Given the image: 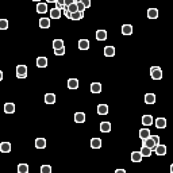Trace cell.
I'll return each mask as SVG.
<instances>
[{"label":"cell","instance_id":"obj_1","mask_svg":"<svg viewBox=\"0 0 173 173\" xmlns=\"http://www.w3.org/2000/svg\"><path fill=\"white\" fill-rule=\"evenodd\" d=\"M150 76L153 80H161L162 79V69L158 65H154L150 68Z\"/></svg>","mask_w":173,"mask_h":173},{"label":"cell","instance_id":"obj_2","mask_svg":"<svg viewBox=\"0 0 173 173\" xmlns=\"http://www.w3.org/2000/svg\"><path fill=\"white\" fill-rule=\"evenodd\" d=\"M16 77L18 79H26L27 77V66L26 65H18L16 66Z\"/></svg>","mask_w":173,"mask_h":173},{"label":"cell","instance_id":"obj_3","mask_svg":"<svg viewBox=\"0 0 173 173\" xmlns=\"http://www.w3.org/2000/svg\"><path fill=\"white\" fill-rule=\"evenodd\" d=\"M143 146H146V148H149V149H151V150H156V148H157V145H156V142L153 141V138H148V139H145L143 141Z\"/></svg>","mask_w":173,"mask_h":173},{"label":"cell","instance_id":"obj_4","mask_svg":"<svg viewBox=\"0 0 173 173\" xmlns=\"http://www.w3.org/2000/svg\"><path fill=\"white\" fill-rule=\"evenodd\" d=\"M167 119L165 118H157L156 119V127L157 128H160V130H162V128H165L167 127Z\"/></svg>","mask_w":173,"mask_h":173},{"label":"cell","instance_id":"obj_5","mask_svg":"<svg viewBox=\"0 0 173 173\" xmlns=\"http://www.w3.org/2000/svg\"><path fill=\"white\" fill-rule=\"evenodd\" d=\"M0 151H1V153H10L11 151V143L10 142H7V141L1 142V143H0Z\"/></svg>","mask_w":173,"mask_h":173},{"label":"cell","instance_id":"obj_6","mask_svg":"<svg viewBox=\"0 0 173 173\" xmlns=\"http://www.w3.org/2000/svg\"><path fill=\"white\" fill-rule=\"evenodd\" d=\"M150 137H151L150 130H148V128H141L139 130V138H141L142 141H145V139H148Z\"/></svg>","mask_w":173,"mask_h":173},{"label":"cell","instance_id":"obj_7","mask_svg":"<svg viewBox=\"0 0 173 173\" xmlns=\"http://www.w3.org/2000/svg\"><path fill=\"white\" fill-rule=\"evenodd\" d=\"M108 34H107L106 30H97L96 31V39L97 41H106Z\"/></svg>","mask_w":173,"mask_h":173},{"label":"cell","instance_id":"obj_8","mask_svg":"<svg viewBox=\"0 0 173 173\" xmlns=\"http://www.w3.org/2000/svg\"><path fill=\"white\" fill-rule=\"evenodd\" d=\"M74 122L84 123L85 122V114H84V112H76V114H74Z\"/></svg>","mask_w":173,"mask_h":173},{"label":"cell","instance_id":"obj_9","mask_svg":"<svg viewBox=\"0 0 173 173\" xmlns=\"http://www.w3.org/2000/svg\"><path fill=\"white\" fill-rule=\"evenodd\" d=\"M91 148L100 149L102 148V139H100V138H92V139H91Z\"/></svg>","mask_w":173,"mask_h":173},{"label":"cell","instance_id":"obj_10","mask_svg":"<svg viewBox=\"0 0 173 173\" xmlns=\"http://www.w3.org/2000/svg\"><path fill=\"white\" fill-rule=\"evenodd\" d=\"M79 49L80 50H88L89 49V41L88 39H80L79 41Z\"/></svg>","mask_w":173,"mask_h":173},{"label":"cell","instance_id":"obj_11","mask_svg":"<svg viewBox=\"0 0 173 173\" xmlns=\"http://www.w3.org/2000/svg\"><path fill=\"white\" fill-rule=\"evenodd\" d=\"M104 56L106 57H114L115 56V48L114 46H106L104 48Z\"/></svg>","mask_w":173,"mask_h":173},{"label":"cell","instance_id":"obj_12","mask_svg":"<svg viewBox=\"0 0 173 173\" xmlns=\"http://www.w3.org/2000/svg\"><path fill=\"white\" fill-rule=\"evenodd\" d=\"M68 88L69 89H77L79 88V80L77 79H69L68 80Z\"/></svg>","mask_w":173,"mask_h":173},{"label":"cell","instance_id":"obj_13","mask_svg":"<svg viewBox=\"0 0 173 173\" xmlns=\"http://www.w3.org/2000/svg\"><path fill=\"white\" fill-rule=\"evenodd\" d=\"M145 103L146 104H154L156 103V95L154 93H146L145 95Z\"/></svg>","mask_w":173,"mask_h":173},{"label":"cell","instance_id":"obj_14","mask_svg":"<svg viewBox=\"0 0 173 173\" xmlns=\"http://www.w3.org/2000/svg\"><path fill=\"white\" fill-rule=\"evenodd\" d=\"M4 112L6 114H14L15 112V104L14 103H6L4 104Z\"/></svg>","mask_w":173,"mask_h":173},{"label":"cell","instance_id":"obj_15","mask_svg":"<svg viewBox=\"0 0 173 173\" xmlns=\"http://www.w3.org/2000/svg\"><path fill=\"white\" fill-rule=\"evenodd\" d=\"M97 114L99 115H107L108 114V106L107 104H99L97 106Z\"/></svg>","mask_w":173,"mask_h":173},{"label":"cell","instance_id":"obj_16","mask_svg":"<svg viewBox=\"0 0 173 173\" xmlns=\"http://www.w3.org/2000/svg\"><path fill=\"white\" fill-rule=\"evenodd\" d=\"M48 4L46 3H38L37 4V12L38 14H46L48 12Z\"/></svg>","mask_w":173,"mask_h":173},{"label":"cell","instance_id":"obj_17","mask_svg":"<svg viewBox=\"0 0 173 173\" xmlns=\"http://www.w3.org/2000/svg\"><path fill=\"white\" fill-rule=\"evenodd\" d=\"M156 154L157 156H165L167 154V146L165 145H157V148H156Z\"/></svg>","mask_w":173,"mask_h":173},{"label":"cell","instance_id":"obj_18","mask_svg":"<svg viewBox=\"0 0 173 173\" xmlns=\"http://www.w3.org/2000/svg\"><path fill=\"white\" fill-rule=\"evenodd\" d=\"M122 34L123 35H131L133 34V26L131 25H123L122 26Z\"/></svg>","mask_w":173,"mask_h":173},{"label":"cell","instance_id":"obj_19","mask_svg":"<svg viewBox=\"0 0 173 173\" xmlns=\"http://www.w3.org/2000/svg\"><path fill=\"white\" fill-rule=\"evenodd\" d=\"M35 148L37 149H45L46 148V139L45 138H37L35 139Z\"/></svg>","mask_w":173,"mask_h":173},{"label":"cell","instance_id":"obj_20","mask_svg":"<svg viewBox=\"0 0 173 173\" xmlns=\"http://www.w3.org/2000/svg\"><path fill=\"white\" fill-rule=\"evenodd\" d=\"M142 154H141V151H133L131 153V161L133 162H141L142 161Z\"/></svg>","mask_w":173,"mask_h":173},{"label":"cell","instance_id":"obj_21","mask_svg":"<svg viewBox=\"0 0 173 173\" xmlns=\"http://www.w3.org/2000/svg\"><path fill=\"white\" fill-rule=\"evenodd\" d=\"M64 48H65V43L62 39H54V41H53V49H54V50L64 49Z\"/></svg>","mask_w":173,"mask_h":173},{"label":"cell","instance_id":"obj_22","mask_svg":"<svg viewBox=\"0 0 173 173\" xmlns=\"http://www.w3.org/2000/svg\"><path fill=\"white\" fill-rule=\"evenodd\" d=\"M148 18L149 19H157L158 18V10L157 8H149L148 10Z\"/></svg>","mask_w":173,"mask_h":173},{"label":"cell","instance_id":"obj_23","mask_svg":"<svg viewBox=\"0 0 173 173\" xmlns=\"http://www.w3.org/2000/svg\"><path fill=\"white\" fill-rule=\"evenodd\" d=\"M37 66L38 68H46L48 66V58L46 57H38L37 58Z\"/></svg>","mask_w":173,"mask_h":173},{"label":"cell","instance_id":"obj_24","mask_svg":"<svg viewBox=\"0 0 173 173\" xmlns=\"http://www.w3.org/2000/svg\"><path fill=\"white\" fill-rule=\"evenodd\" d=\"M91 92L92 93H100L102 92V84L100 83H92L91 84Z\"/></svg>","mask_w":173,"mask_h":173},{"label":"cell","instance_id":"obj_25","mask_svg":"<svg viewBox=\"0 0 173 173\" xmlns=\"http://www.w3.org/2000/svg\"><path fill=\"white\" fill-rule=\"evenodd\" d=\"M45 103L46 104H54L56 103V95L54 93H46L45 95Z\"/></svg>","mask_w":173,"mask_h":173},{"label":"cell","instance_id":"obj_26","mask_svg":"<svg viewBox=\"0 0 173 173\" xmlns=\"http://www.w3.org/2000/svg\"><path fill=\"white\" fill-rule=\"evenodd\" d=\"M100 131L102 133H110L111 131V123L110 122H102L100 123Z\"/></svg>","mask_w":173,"mask_h":173},{"label":"cell","instance_id":"obj_27","mask_svg":"<svg viewBox=\"0 0 173 173\" xmlns=\"http://www.w3.org/2000/svg\"><path fill=\"white\" fill-rule=\"evenodd\" d=\"M39 27H41V29H49V27H50V19H49V18H42V19H39Z\"/></svg>","mask_w":173,"mask_h":173},{"label":"cell","instance_id":"obj_28","mask_svg":"<svg viewBox=\"0 0 173 173\" xmlns=\"http://www.w3.org/2000/svg\"><path fill=\"white\" fill-rule=\"evenodd\" d=\"M62 15V11L57 10V8H53V10H50V18L51 19H60Z\"/></svg>","mask_w":173,"mask_h":173},{"label":"cell","instance_id":"obj_29","mask_svg":"<svg viewBox=\"0 0 173 173\" xmlns=\"http://www.w3.org/2000/svg\"><path fill=\"white\" fill-rule=\"evenodd\" d=\"M142 123H143V126H151L153 125V116L151 115H143L142 116Z\"/></svg>","mask_w":173,"mask_h":173},{"label":"cell","instance_id":"obj_30","mask_svg":"<svg viewBox=\"0 0 173 173\" xmlns=\"http://www.w3.org/2000/svg\"><path fill=\"white\" fill-rule=\"evenodd\" d=\"M151 149L146 148V146H142L141 148V154H142V157H150L151 156Z\"/></svg>","mask_w":173,"mask_h":173},{"label":"cell","instance_id":"obj_31","mask_svg":"<svg viewBox=\"0 0 173 173\" xmlns=\"http://www.w3.org/2000/svg\"><path fill=\"white\" fill-rule=\"evenodd\" d=\"M18 173H29V165L27 164H19L18 165Z\"/></svg>","mask_w":173,"mask_h":173},{"label":"cell","instance_id":"obj_32","mask_svg":"<svg viewBox=\"0 0 173 173\" xmlns=\"http://www.w3.org/2000/svg\"><path fill=\"white\" fill-rule=\"evenodd\" d=\"M83 18H84V12H80V11H77V12L72 14V18H71V19H72V20H80V19H83Z\"/></svg>","mask_w":173,"mask_h":173},{"label":"cell","instance_id":"obj_33","mask_svg":"<svg viewBox=\"0 0 173 173\" xmlns=\"http://www.w3.org/2000/svg\"><path fill=\"white\" fill-rule=\"evenodd\" d=\"M41 173H51V167L50 165H42L41 167Z\"/></svg>","mask_w":173,"mask_h":173},{"label":"cell","instance_id":"obj_34","mask_svg":"<svg viewBox=\"0 0 173 173\" xmlns=\"http://www.w3.org/2000/svg\"><path fill=\"white\" fill-rule=\"evenodd\" d=\"M0 29H1V30H7V29H8V20H7V19H1V20H0Z\"/></svg>","mask_w":173,"mask_h":173},{"label":"cell","instance_id":"obj_35","mask_svg":"<svg viewBox=\"0 0 173 173\" xmlns=\"http://www.w3.org/2000/svg\"><path fill=\"white\" fill-rule=\"evenodd\" d=\"M54 6H56L54 8H57V10H60V11H64V8H65L64 1H56Z\"/></svg>","mask_w":173,"mask_h":173},{"label":"cell","instance_id":"obj_36","mask_svg":"<svg viewBox=\"0 0 173 173\" xmlns=\"http://www.w3.org/2000/svg\"><path fill=\"white\" fill-rule=\"evenodd\" d=\"M76 3H77V8H79V11H80V12H84V11H85V6L83 4V1H76Z\"/></svg>","mask_w":173,"mask_h":173},{"label":"cell","instance_id":"obj_37","mask_svg":"<svg viewBox=\"0 0 173 173\" xmlns=\"http://www.w3.org/2000/svg\"><path fill=\"white\" fill-rule=\"evenodd\" d=\"M56 56H64L65 54V48L64 49H58V50H54Z\"/></svg>","mask_w":173,"mask_h":173},{"label":"cell","instance_id":"obj_38","mask_svg":"<svg viewBox=\"0 0 173 173\" xmlns=\"http://www.w3.org/2000/svg\"><path fill=\"white\" fill-rule=\"evenodd\" d=\"M151 138H153V141L156 142V145H160V137H158V135H151Z\"/></svg>","mask_w":173,"mask_h":173},{"label":"cell","instance_id":"obj_39","mask_svg":"<svg viewBox=\"0 0 173 173\" xmlns=\"http://www.w3.org/2000/svg\"><path fill=\"white\" fill-rule=\"evenodd\" d=\"M83 4L85 6V8H89V7H91V1H89V0H83Z\"/></svg>","mask_w":173,"mask_h":173},{"label":"cell","instance_id":"obj_40","mask_svg":"<svg viewBox=\"0 0 173 173\" xmlns=\"http://www.w3.org/2000/svg\"><path fill=\"white\" fill-rule=\"evenodd\" d=\"M64 14H65V18H68V19H71L72 18V14L69 12V11H64Z\"/></svg>","mask_w":173,"mask_h":173},{"label":"cell","instance_id":"obj_41","mask_svg":"<svg viewBox=\"0 0 173 173\" xmlns=\"http://www.w3.org/2000/svg\"><path fill=\"white\" fill-rule=\"evenodd\" d=\"M115 173H126V170L125 169H116Z\"/></svg>","mask_w":173,"mask_h":173},{"label":"cell","instance_id":"obj_42","mask_svg":"<svg viewBox=\"0 0 173 173\" xmlns=\"http://www.w3.org/2000/svg\"><path fill=\"white\" fill-rule=\"evenodd\" d=\"M169 170H170V173H173V164L170 165V169H169Z\"/></svg>","mask_w":173,"mask_h":173}]
</instances>
